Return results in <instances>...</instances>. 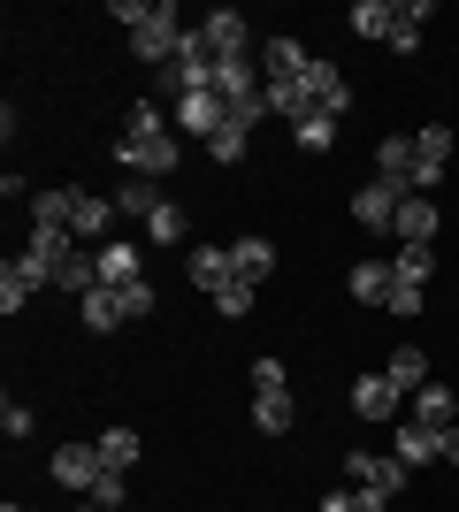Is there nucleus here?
<instances>
[{
    "instance_id": "f257e3e1",
    "label": "nucleus",
    "mask_w": 459,
    "mask_h": 512,
    "mask_svg": "<svg viewBox=\"0 0 459 512\" xmlns=\"http://www.w3.org/2000/svg\"><path fill=\"white\" fill-rule=\"evenodd\" d=\"M115 23H131V54L153 62V69H169L176 46H184V31H192V23H176L169 0H146V8H138V0H115Z\"/></svg>"
},
{
    "instance_id": "f03ea898",
    "label": "nucleus",
    "mask_w": 459,
    "mask_h": 512,
    "mask_svg": "<svg viewBox=\"0 0 459 512\" xmlns=\"http://www.w3.org/2000/svg\"><path fill=\"white\" fill-rule=\"evenodd\" d=\"M345 474H352V490L383 497V505H391V497L406 490V467H398V459H383V451H352V459H345Z\"/></svg>"
},
{
    "instance_id": "7ed1b4c3",
    "label": "nucleus",
    "mask_w": 459,
    "mask_h": 512,
    "mask_svg": "<svg viewBox=\"0 0 459 512\" xmlns=\"http://www.w3.org/2000/svg\"><path fill=\"white\" fill-rule=\"evenodd\" d=\"M123 161H131V176H169L176 169V138L169 130H123Z\"/></svg>"
},
{
    "instance_id": "20e7f679",
    "label": "nucleus",
    "mask_w": 459,
    "mask_h": 512,
    "mask_svg": "<svg viewBox=\"0 0 459 512\" xmlns=\"http://www.w3.org/2000/svg\"><path fill=\"white\" fill-rule=\"evenodd\" d=\"M299 85H306V100H314V115H329V123L352 107V85H345V69H337V62H306Z\"/></svg>"
},
{
    "instance_id": "39448f33",
    "label": "nucleus",
    "mask_w": 459,
    "mask_h": 512,
    "mask_svg": "<svg viewBox=\"0 0 459 512\" xmlns=\"http://www.w3.org/2000/svg\"><path fill=\"white\" fill-rule=\"evenodd\" d=\"M108 474V459H100V444H62L54 451V482L62 490H77V497H92V482Z\"/></svg>"
},
{
    "instance_id": "423d86ee",
    "label": "nucleus",
    "mask_w": 459,
    "mask_h": 512,
    "mask_svg": "<svg viewBox=\"0 0 459 512\" xmlns=\"http://www.w3.org/2000/svg\"><path fill=\"white\" fill-rule=\"evenodd\" d=\"M39 283H54V276H46V260H31V253L8 260V268H0V314H23V306L39 299Z\"/></svg>"
},
{
    "instance_id": "0eeeda50",
    "label": "nucleus",
    "mask_w": 459,
    "mask_h": 512,
    "mask_svg": "<svg viewBox=\"0 0 459 512\" xmlns=\"http://www.w3.org/2000/svg\"><path fill=\"white\" fill-rule=\"evenodd\" d=\"M222 123H230V107H222V92H184V100H176V130H192L199 146H207V138H215Z\"/></svg>"
},
{
    "instance_id": "6e6552de",
    "label": "nucleus",
    "mask_w": 459,
    "mask_h": 512,
    "mask_svg": "<svg viewBox=\"0 0 459 512\" xmlns=\"http://www.w3.org/2000/svg\"><path fill=\"white\" fill-rule=\"evenodd\" d=\"M398 207H406V192H398V184H383V176H375L368 192H352V222H360V230H391Z\"/></svg>"
},
{
    "instance_id": "1a4fd4ad",
    "label": "nucleus",
    "mask_w": 459,
    "mask_h": 512,
    "mask_svg": "<svg viewBox=\"0 0 459 512\" xmlns=\"http://www.w3.org/2000/svg\"><path fill=\"white\" fill-rule=\"evenodd\" d=\"M391 459L414 474V467H429V459H444V436H437V428H421V421H398L391 428Z\"/></svg>"
},
{
    "instance_id": "9d476101",
    "label": "nucleus",
    "mask_w": 459,
    "mask_h": 512,
    "mask_svg": "<svg viewBox=\"0 0 459 512\" xmlns=\"http://www.w3.org/2000/svg\"><path fill=\"white\" fill-rule=\"evenodd\" d=\"M444 161H452V130H444V123L414 130V192H429V184H437Z\"/></svg>"
},
{
    "instance_id": "9b49d317",
    "label": "nucleus",
    "mask_w": 459,
    "mask_h": 512,
    "mask_svg": "<svg viewBox=\"0 0 459 512\" xmlns=\"http://www.w3.org/2000/svg\"><path fill=\"white\" fill-rule=\"evenodd\" d=\"M199 39H207L215 62H245V16H238V8H215V16L199 23Z\"/></svg>"
},
{
    "instance_id": "f8f14e48",
    "label": "nucleus",
    "mask_w": 459,
    "mask_h": 512,
    "mask_svg": "<svg viewBox=\"0 0 459 512\" xmlns=\"http://www.w3.org/2000/svg\"><path fill=\"white\" fill-rule=\"evenodd\" d=\"M398 398H406V390H398L391 375H360V383H352V413H360V421H391Z\"/></svg>"
},
{
    "instance_id": "ddd939ff",
    "label": "nucleus",
    "mask_w": 459,
    "mask_h": 512,
    "mask_svg": "<svg viewBox=\"0 0 459 512\" xmlns=\"http://www.w3.org/2000/svg\"><path fill=\"white\" fill-rule=\"evenodd\" d=\"M306 62H314V54H306L299 39H268V46H261V69H268V85H299V77H306Z\"/></svg>"
},
{
    "instance_id": "4468645a",
    "label": "nucleus",
    "mask_w": 459,
    "mask_h": 512,
    "mask_svg": "<svg viewBox=\"0 0 459 512\" xmlns=\"http://www.w3.org/2000/svg\"><path fill=\"white\" fill-rule=\"evenodd\" d=\"M391 260H360V268H352V276H345V291H352V299H360V306H391Z\"/></svg>"
},
{
    "instance_id": "2eb2a0df",
    "label": "nucleus",
    "mask_w": 459,
    "mask_h": 512,
    "mask_svg": "<svg viewBox=\"0 0 459 512\" xmlns=\"http://www.w3.org/2000/svg\"><path fill=\"white\" fill-rule=\"evenodd\" d=\"M184 276H192L199 291L215 299L222 283H238V268H230V245H199V253H192V268H184Z\"/></svg>"
},
{
    "instance_id": "dca6fc26",
    "label": "nucleus",
    "mask_w": 459,
    "mask_h": 512,
    "mask_svg": "<svg viewBox=\"0 0 459 512\" xmlns=\"http://www.w3.org/2000/svg\"><path fill=\"white\" fill-rule=\"evenodd\" d=\"M391 230L406 237V245H429V237H437V199H429V192H406V207H398Z\"/></svg>"
},
{
    "instance_id": "f3484780",
    "label": "nucleus",
    "mask_w": 459,
    "mask_h": 512,
    "mask_svg": "<svg viewBox=\"0 0 459 512\" xmlns=\"http://www.w3.org/2000/svg\"><path fill=\"white\" fill-rule=\"evenodd\" d=\"M230 268H238V283H253V291H261L268 268H276V245H268V237H238V245H230Z\"/></svg>"
},
{
    "instance_id": "a211bd4d",
    "label": "nucleus",
    "mask_w": 459,
    "mask_h": 512,
    "mask_svg": "<svg viewBox=\"0 0 459 512\" xmlns=\"http://www.w3.org/2000/svg\"><path fill=\"white\" fill-rule=\"evenodd\" d=\"M375 176L398 184V192H414V138H383L375 146Z\"/></svg>"
},
{
    "instance_id": "6ab92c4d",
    "label": "nucleus",
    "mask_w": 459,
    "mask_h": 512,
    "mask_svg": "<svg viewBox=\"0 0 459 512\" xmlns=\"http://www.w3.org/2000/svg\"><path fill=\"white\" fill-rule=\"evenodd\" d=\"M108 222H115V199H85V192L69 199V237H77V245H85V237H100Z\"/></svg>"
},
{
    "instance_id": "aec40b11",
    "label": "nucleus",
    "mask_w": 459,
    "mask_h": 512,
    "mask_svg": "<svg viewBox=\"0 0 459 512\" xmlns=\"http://www.w3.org/2000/svg\"><path fill=\"white\" fill-rule=\"evenodd\" d=\"M452 413H459V406H452V390H444V383H421V390H414V421H421V428H437V436H444V428H452Z\"/></svg>"
},
{
    "instance_id": "412c9836",
    "label": "nucleus",
    "mask_w": 459,
    "mask_h": 512,
    "mask_svg": "<svg viewBox=\"0 0 459 512\" xmlns=\"http://www.w3.org/2000/svg\"><path fill=\"white\" fill-rule=\"evenodd\" d=\"M421 16H429L421 0H398V8H391V39H383V46H391V54H414V46H421Z\"/></svg>"
},
{
    "instance_id": "4be33fe9",
    "label": "nucleus",
    "mask_w": 459,
    "mask_h": 512,
    "mask_svg": "<svg viewBox=\"0 0 459 512\" xmlns=\"http://www.w3.org/2000/svg\"><path fill=\"white\" fill-rule=\"evenodd\" d=\"M100 283H108V291L146 283V276H138V253H131V245H100Z\"/></svg>"
},
{
    "instance_id": "5701e85b",
    "label": "nucleus",
    "mask_w": 459,
    "mask_h": 512,
    "mask_svg": "<svg viewBox=\"0 0 459 512\" xmlns=\"http://www.w3.org/2000/svg\"><path fill=\"white\" fill-rule=\"evenodd\" d=\"M77 306H85V329H123V321H131V314H123V291H108V283L85 291Z\"/></svg>"
},
{
    "instance_id": "b1692460",
    "label": "nucleus",
    "mask_w": 459,
    "mask_h": 512,
    "mask_svg": "<svg viewBox=\"0 0 459 512\" xmlns=\"http://www.w3.org/2000/svg\"><path fill=\"white\" fill-rule=\"evenodd\" d=\"M253 421H261V436H284V428L299 421V413H291V390H261V398H253Z\"/></svg>"
},
{
    "instance_id": "393cba45",
    "label": "nucleus",
    "mask_w": 459,
    "mask_h": 512,
    "mask_svg": "<svg viewBox=\"0 0 459 512\" xmlns=\"http://www.w3.org/2000/svg\"><path fill=\"white\" fill-rule=\"evenodd\" d=\"M161 199H169V192H161V184H153V176H131V184H123V192H115V214H138V222H146V214L161 207Z\"/></svg>"
},
{
    "instance_id": "a878e982",
    "label": "nucleus",
    "mask_w": 459,
    "mask_h": 512,
    "mask_svg": "<svg viewBox=\"0 0 459 512\" xmlns=\"http://www.w3.org/2000/svg\"><path fill=\"white\" fill-rule=\"evenodd\" d=\"M383 375H391L398 390H421V383H429V360H421V344H398V352H391V367H383Z\"/></svg>"
},
{
    "instance_id": "bb28decb",
    "label": "nucleus",
    "mask_w": 459,
    "mask_h": 512,
    "mask_svg": "<svg viewBox=\"0 0 459 512\" xmlns=\"http://www.w3.org/2000/svg\"><path fill=\"white\" fill-rule=\"evenodd\" d=\"M268 115H284V123L299 130L306 115H314V100H306V85H268Z\"/></svg>"
},
{
    "instance_id": "cd10ccee",
    "label": "nucleus",
    "mask_w": 459,
    "mask_h": 512,
    "mask_svg": "<svg viewBox=\"0 0 459 512\" xmlns=\"http://www.w3.org/2000/svg\"><path fill=\"white\" fill-rule=\"evenodd\" d=\"M100 459H108L115 474H131L138 467V428H108V436H100Z\"/></svg>"
},
{
    "instance_id": "c85d7f7f",
    "label": "nucleus",
    "mask_w": 459,
    "mask_h": 512,
    "mask_svg": "<svg viewBox=\"0 0 459 512\" xmlns=\"http://www.w3.org/2000/svg\"><path fill=\"white\" fill-rule=\"evenodd\" d=\"M69 253H77V237H69V230H31V260H46V276H54Z\"/></svg>"
},
{
    "instance_id": "c756f323",
    "label": "nucleus",
    "mask_w": 459,
    "mask_h": 512,
    "mask_svg": "<svg viewBox=\"0 0 459 512\" xmlns=\"http://www.w3.org/2000/svg\"><path fill=\"white\" fill-rule=\"evenodd\" d=\"M146 237H153V245H184V207H176V199H161V207L146 214Z\"/></svg>"
},
{
    "instance_id": "7c9ffc66",
    "label": "nucleus",
    "mask_w": 459,
    "mask_h": 512,
    "mask_svg": "<svg viewBox=\"0 0 459 512\" xmlns=\"http://www.w3.org/2000/svg\"><path fill=\"white\" fill-rule=\"evenodd\" d=\"M391 8L398 0H360V8H352V31H360V39H391Z\"/></svg>"
},
{
    "instance_id": "2f4dec72",
    "label": "nucleus",
    "mask_w": 459,
    "mask_h": 512,
    "mask_svg": "<svg viewBox=\"0 0 459 512\" xmlns=\"http://www.w3.org/2000/svg\"><path fill=\"white\" fill-rule=\"evenodd\" d=\"M215 92H222V100H245V92H261L253 62H215Z\"/></svg>"
},
{
    "instance_id": "473e14b6",
    "label": "nucleus",
    "mask_w": 459,
    "mask_h": 512,
    "mask_svg": "<svg viewBox=\"0 0 459 512\" xmlns=\"http://www.w3.org/2000/svg\"><path fill=\"white\" fill-rule=\"evenodd\" d=\"M429 268H437V260H429V245H398V260H391L398 283H429Z\"/></svg>"
},
{
    "instance_id": "72a5a7b5",
    "label": "nucleus",
    "mask_w": 459,
    "mask_h": 512,
    "mask_svg": "<svg viewBox=\"0 0 459 512\" xmlns=\"http://www.w3.org/2000/svg\"><path fill=\"white\" fill-rule=\"evenodd\" d=\"M92 505H100V512H123V505H131V482H123V474H100V482H92Z\"/></svg>"
},
{
    "instance_id": "f704fd0d",
    "label": "nucleus",
    "mask_w": 459,
    "mask_h": 512,
    "mask_svg": "<svg viewBox=\"0 0 459 512\" xmlns=\"http://www.w3.org/2000/svg\"><path fill=\"white\" fill-rule=\"evenodd\" d=\"M322 512H391V505H383V497H368V490H329Z\"/></svg>"
},
{
    "instance_id": "c9c22d12",
    "label": "nucleus",
    "mask_w": 459,
    "mask_h": 512,
    "mask_svg": "<svg viewBox=\"0 0 459 512\" xmlns=\"http://www.w3.org/2000/svg\"><path fill=\"white\" fill-rule=\"evenodd\" d=\"M215 314L245 321V314H253V283H222V291H215Z\"/></svg>"
},
{
    "instance_id": "e433bc0d",
    "label": "nucleus",
    "mask_w": 459,
    "mask_h": 512,
    "mask_svg": "<svg viewBox=\"0 0 459 512\" xmlns=\"http://www.w3.org/2000/svg\"><path fill=\"white\" fill-rule=\"evenodd\" d=\"M245 138H253V130H238V123H222L215 138H207V153H215V161H238V153H245Z\"/></svg>"
},
{
    "instance_id": "4c0bfd02",
    "label": "nucleus",
    "mask_w": 459,
    "mask_h": 512,
    "mask_svg": "<svg viewBox=\"0 0 459 512\" xmlns=\"http://www.w3.org/2000/svg\"><path fill=\"white\" fill-rule=\"evenodd\" d=\"M329 138H337V123H329V115H306V123H299V146H306V153H329Z\"/></svg>"
},
{
    "instance_id": "58836bf2",
    "label": "nucleus",
    "mask_w": 459,
    "mask_h": 512,
    "mask_svg": "<svg viewBox=\"0 0 459 512\" xmlns=\"http://www.w3.org/2000/svg\"><path fill=\"white\" fill-rule=\"evenodd\" d=\"M253 390H284V360H276V352L253 360Z\"/></svg>"
},
{
    "instance_id": "ea45409f",
    "label": "nucleus",
    "mask_w": 459,
    "mask_h": 512,
    "mask_svg": "<svg viewBox=\"0 0 459 512\" xmlns=\"http://www.w3.org/2000/svg\"><path fill=\"white\" fill-rule=\"evenodd\" d=\"M391 314H398V321L421 314V283H391Z\"/></svg>"
},
{
    "instance_id": "a19ab883",
    "label": "nucleus",
    "mask_w": 459,
    "mask_h": 512,
    "mask_svg": "<svg viewBox=\"0 0 459 512\" xmlns=\"http://www.w3.org/2000/svg\"><path fill=\"white\" fill-rule=\"evenodd\" d=\"M0 428L23 444V436H31V406H16V398H8V406H0Z\"/></svg>"
},
{
    "instance_id": "79ce46f5",
    "label": "nucleus",
    "mask_w": 459,
    "mask_h": 512,
    "mask_svg": "<svg viewBox=\"0 0 459 512\" xmlns=\"http://www.w3.org/2000/svg\"><path fill=\"white\" fill-rule=\"evenodd\" d=\"M123 130H169V123H161V107H153V100H138L131 115H123Z\"/></svg>"
},
{
    "instance_id": "37998d69",
    "label": "nucleus",
    "mask_w": 459,
    "mask_h": 512,
    "mask_svg": "<svg viewBox=\"0 0 459 512\" xmlns=\"http://www.w3.org/2000/svg\"><path fill=\"white\" fill-rule=\"evenodd\" d=\"M123 314H131V321L153 314V283H131V291H123Z\"/></svg>"
},
{
    "instance_id": "c03bdc74",
    "label": "nucleus",
    "mask_w": 459,
    "mask_h": 512,
    "mask_svg": "<svg viewBox=\"0 0 459 512\" xmlns=\"http://www.w3.org/2000/svg\"><path fill=\"white\" fill-rule=\"evenodd\" d=\"M444 459H452V467H459V421L444 428Z\"/></svg>"
},
{
    "instance_id": "a18cd8bd",
    "label": "nucleus",
    "mask_w": 459,
    "mask_h": 512,
    "mask_svg": "<svg viewBox=\"0 0 459 512\" xmlns=\"http://www.w3.org/2000/svg\"><path fill=\"white\" fill-rule=\"evenodd\" d=\"M0 512H23V505H0Z\"/></svg>"
},
{
    "instance_id": "49530a36",
    "label": "nucleus",
    "mask_w": 459,
    "mask_h": 512,
    "mask_svg": "<svg viewBox=\"0 0 459 512\" xmlns=\"http://www.w3.org/2000/svg\"><path fill=\"white\" fill-rule=\"evenodd\" d=\"M77 512H100V505H77Z\"/></svg>"
}]
</instances>
